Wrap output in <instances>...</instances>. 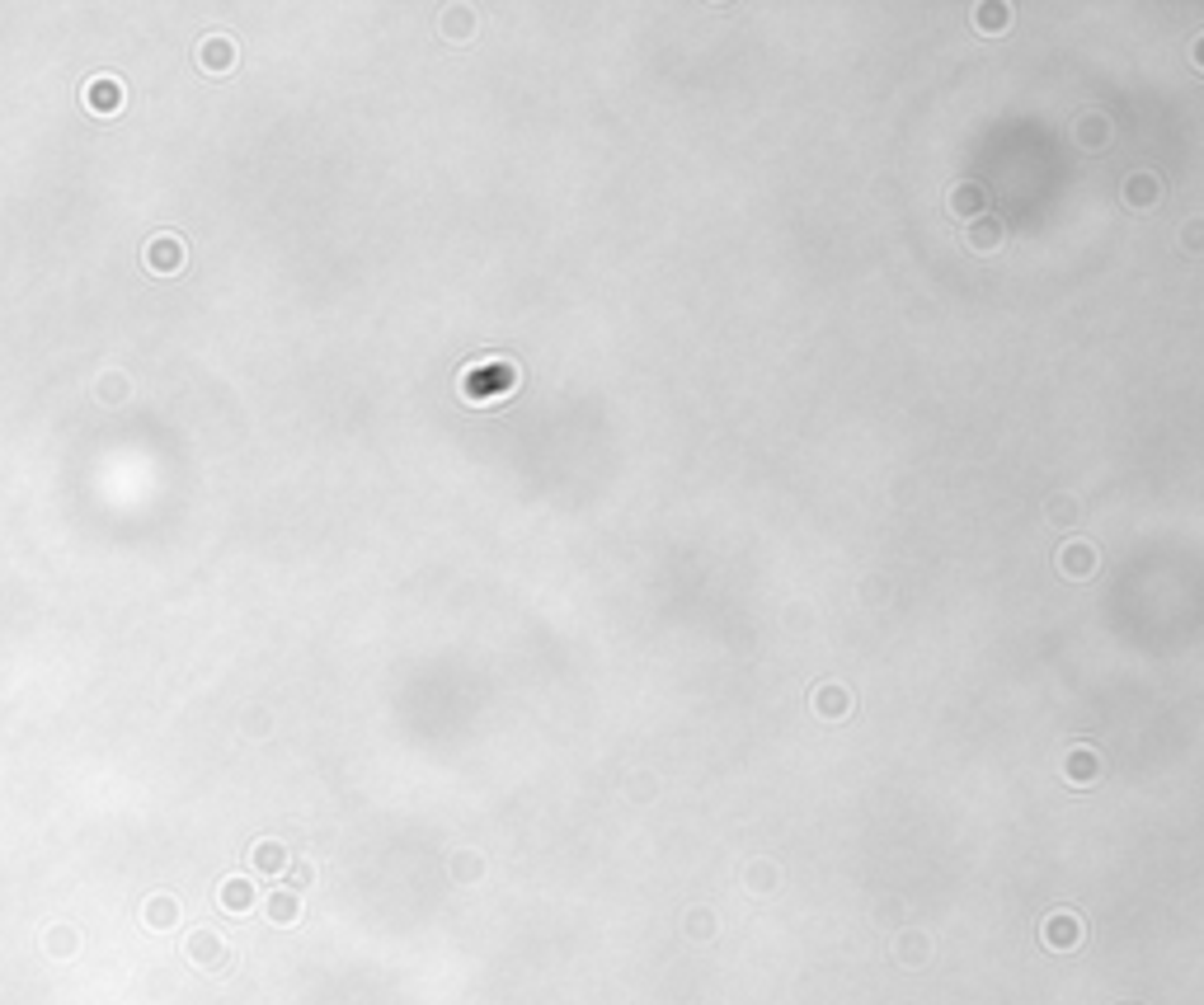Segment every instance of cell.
Segmentation results:
<instances>
[{
    "label": "cell",
    "mask_w": 1204,
    "mask_h": 1005,
    "mask_svg": "<svg viewBox=\"0 0 1204 1005\" xmlns=\"http://www.w3.org/2000/svg\"><path fill=\"white\" fill-rule=\"evenodd\" d=\"M80 104H85L95 118H118V113L127 109V85L118 76H89L85 85H80Z\"/></svg>",
    "instance_id": "obj_2"
},
{
    "label": "cell",
    "mask_w": 1204,
    "mask_h": 1005,
    "mask_svg": "<svg viewBox=\"0 0 1204 1005\" xmlns=\"http://www.w3.org/2000/svg\"><path fill=\"white\" fill-rule=\"evenodd\" d=\"M443 34L457 38V43H461V38H471V34H476V14H471V10H447L443 14Z\"/></svg>",
    "instance_id": "obj_10"
},
{
    "label": "cell",
    "mask_w": 1204,
    "mask_h": 1005,
    "mask_svg": "<svg viewBox=\"0 0 1204 1005\" xmlns=\"http://www.w3.org/2000/svg\"><path fill=\"white\" fill-rule=\"evenodd\" d=\"M1096 775H1101V757H1096L1092 747H1073L1068 762H1063V780L1068 784H1096Z\"/></svg>",
    "instance_id": "obj_5"
},
{
    "label": "cell",
    "mask_w": 1204,
    "mask_h": 1005,
    "mask_svg": "<svg viewBox=\"0 0 1204 1005\" xmlns=\"http://www.w3.org/2000/svg\"><path fill=\"white\" fill-rule=\"evenodd\" d=\"M268 912H273V921H292L301 912L297 893H273V897H268Z\"/></svg>",
    "instance_id": "obj_13"
},
{
    "label": "cell",
    "mask_w": 1204,
    "mask_h": 1005,
    "mask_svg": "<svg viewBox=\"0 0 1204 1005\" xmlns=\"http://www.w3.org/2000/svg\"><path fill=\"white\" fill-rule=\"evenodd\" d=\"M142 264H146V273L175 277V273H184V264H189V244L179 240L175 231H160V235H151V240L142 244Z\"/></svg>",
    "instance_id": "obj_1"
},
{
    "label": "cell",
    "mask_w": 1204,
    "mask_h": 1005,
    "mask_svg": "<svg viewBox=\"0 0 1204 1005\" xmlns=\"http://www.w3.org/2000/svg\"><path fill=\"white\" fill-rule=\"evenodd\" d=\"M255 869H268V874L283 869V846L278 841H259L255 846Z\"/></svg>",
    "instance_id": "obj_12"
},
{
    "label": "cell",
    "mask_w": 1204,
    "mask_h": 1005,
    "mask_svg": "<svg viewBox=\"0 0 1204 1005\" xmlns=\"http://www.w3.org/2000/svg\"><path fill=\"white\" fill-rule=\"evenodd\" d=\"M1082 935H1087V926H1082V917L1068 912V906H1059V912H1049V917L1040 921V944L1054 954H1073L1082 944Z\"/></svg>",
    "instance_id": "obj_3"
},
{
    "label": "cell",
    "mask_w": 1204,
    "mask_h": 1005,
    "mask_svg": "<svg viewBox=\"0 0 1204 1005\" xmlns=\"http://www.w3.org/2000/svg\"><path fill=\"white\" fill-rule=\"evenodd\" d=\"M146 921H156V926L165 930L170 921H175V902H165V897H160V902H146Z\"/></svg>",
    "instance_id": "obj_14"
},
{
    "label": "cell",
    "mask_w": 1204,
    "mask_h": 1005,
    "mask_svg": "<svg viewBox=\"0 0 1204 1005\" xmlns=\"http://www.w3.org/2000/svg\"><path fill=\"white\" fill-rule=\"evenodd\" d=\"M193 62H198L208 76H231L240 67V43L231 34H202L193 47Z\"/></svg>",
    "instance_id": "obj_4"
},
{
    "label": "cell",
    "mask_w": 1204,
    "mask_h": 1005,
    "mask_svg": "<svg viewBox=\"0 0 1204 1005\" xmlns=\"http://www.w3.org/2000/svg\"><path fill=\"white\" fill-rule=\"evenodd\" d=\"M950 207H955V217H960V207H983V193L979 188H955V193H950Z\"/></svg>",
    "instance_id": "obj_16"
},
{
    "label": "cell",
    "mask_w": 1204,
    "mask_h": 1005,
    "mask_svg": "<svg viewBox=\"0 0 1204 1005\" xmlns=\"http://www.w3.org/2000/svg\"><path fill=\"white\" fill-rule=\"evenodd\" d=\"M819 709H824V714H842V709H852V705H842V691H837V686H824V691H819Z\"/></svg>",
    "instance_id": "obj_15"
},
{
    "label": "cell",
    "mask_w": 1204,
    "mask_h": 1005,
    "mask_svg": "<svg viewBox=\"0 0 1204 1005\" xmlns=\"http://www.w3.org/2000/svg\"><path fill=\"white\" fill-rule=\"evenodd\" d=\"M95 399L109 404V410L127 404V399H133V381H127V372H100V381H95Z\"/></svg>",
    "instance_id": "obj_6"
},
{
    "label": "cell",
    "mask_w": 1204,
    "mask_h": 1005,
    "mask_svg": "<svg viewBox=\"0 0 1204 1005\" xmlns=\"http://www.w3.org/2000/svg\"><path fill=\"white\" fill-rule=\"evenodd\" d=\"M1158 198H1162V184H1158L1153 175H1143V169H1138V175L1129 179V188H1125V202H1129V207L1143 211V207H1153Z\"/></svg>",
    "instance_id": "obj_8"
},
{
    "label": "cell",
    "mask_w": 1204,
    "mask_h": 1005,
    "mask_svg": "<svg viewBox=\"0 0 1204 1005\" xmlns=\"http://www.w3.org/2000/svg\"><path fill=\"white\" fill-rule=\"evenodd\" d=\"M998 244H1003V226H998V222H983V226H974V231H970V249H974V255H992Z\"/></svg>",
    "instance_id": "obj_9"
},
{
    "label": "cell",
    "mask_w": 1204,
    "mask_h": 1005,
    "mask_svg": "<svg viewBox=\"0 0 1204 1005\" xmlns=\"http://www.w3.org/2000/svg\"><path fill=\"white\" fill-rule=\"evenodd\" d=\"M1195 67L1204 71V38H1200V43H1195Z\"/></svg>",
    "instance_id": "obj_17"
},
{
    "label": "cell",
    "mask_w": 1204,
    "mask_h": 1005,
    "mask_svg": "<svg viewBox=\"0 0 1204 1005\" xmlns=\"http://www.w3.org/2000/svg\"><path fill=\"white\" fill-rule=\"evenodd\" d=\"M222 906H231V912H246V906H250V884H246V879H226V884H222Z\"/></svg>",
    "instance_id": "obj_11"
},
{
    "label": "cell",
    "mask_w": 1204,
    "mask_h": 1005,
    "mask_svg": "<svg viewBox=\"0 0 1204 1005\" xmlns=\"http://www.w3.org/2000/svg\"><path fill=\"white\" fill-rule=\"evenodd\" d=\"M1092 569H1096V550L1087 541H1073V545H1063V550H1059V574L1087 578Z\"/></svg>",
    "instance_id": "obj_7"
}]
</instances>
